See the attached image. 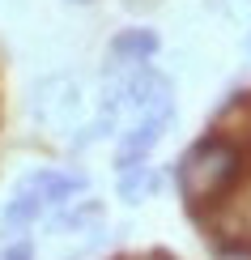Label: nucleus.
Listing matches in <instances>:
<instances>
[{
    "mask_svg": "<svg viewBox=\"0 0 251 260\" xmlns=\"http://www.w3.org/2000/svg\"><path fill=\"white\" fill-rule=\"evenodd\" d=\"M247 175L251 171H247V158H243V149H238V141H230L226 133H217V128H209V133L179 158V167H174V179H179V192H183V201H188L192 218H200L204 209L209 213L222 209V205L243 188Z\"/></svg>",
    "mask_w": 251,
    "mask_h": 260,
    "instance_id": "nucleus-1",
    "label": "nucleus"
},
{
    "mask_svg": "<svg viewBox=\"0 0 251 260\" xmlns=\"http://www.w3.org/2000/svg\"><path fill=\"white\" fill-rule=\"evenodd\" d=\"M170 124H174V107H162V111L140 115V124L124 137V145H119L115 167H119V171H128V167H140V162H149V154L158 149V141L166 137V128H170Z\"/></svg>",
    "mask_w": 251,
    "mask_h": 260,
    "instance_id": "nucleus-2",
    "label": "nucleus"
},
{
    "mask_svg": "<svg viewBox=\"0 0 251 260\" xmlns=\"http://www.w3.org/2000/svg\"><path fill=\"white\" fill-rule=\"evenodd\" d=\"M21 192H30L47 209V205H64L77 192H85V175L81 171H34V175L21 179Z\"/></svg>",
    "mask_w": 251,
    "mask_h": 260,
    "instance_id": "nucleus-3",
    "label": "nucleus"
},
{
    "mask_svg": "<svg viewBox=\"0 0 251 260\" xmlns=\"http://www.w3.org/2000/svg\"><path fill=\"white\" fill-rule=\"evenodd\" d=\"M158 56V35L145 26L136 30H119V35L111 39V60L115 64H149Z\"/></svg>",
    "mask_w": 251,
    "mask_h": 260,
    "instance_id": "nucleus-4",
    "label": "nucleus"
},
{
    "mask_svg": "<svg viewBox=\"0 0 251 260\" xmlns=\"http://www.w3.org/2000/svg\"><path fill=\"white\" fill-rule=\"evenodd\" d=\"M154 188H158L154 171H149L145 162H140V167H128V171H124V183H119V197L136 205V201H145V197H149V192H154Z\"/></svg>",
    "mask_w": 251,
    "mask_h": 260,
    "instance_id": "nucleus-5",
    "label": "nucleus"
},
{
    "mask_svg": "<svg viewBox=\"0 0 251 260\" xmlns=\"http://www.w3.org/2000/svg\"><path fill=\"white\" fill-rule=\"evenodd\" d=\"M0 260H34V247H30V243H13V247H5Z\"/></svg>",
    "mask_w": 251,
    "mask_h": 260,
    "instance_id": "nucleus-6",
    "label": "nucleus"
},
{
    "mask_svg": "<svg viewBox=\"0 0 251 260\" xmlns=\"http://www.w3.org/2000/svg\"><path fill=\"white\" fill-rule=\"evenodd\" d=\"M128 260H174V256L162 252V247H154V252H145V256H128Z\"/></svg>",
    "mask_w": 251,
    "mask_h": 260,
    "instance_id": "nucleus-7",
    "label": "nucleus"
},
{
    "mask_svg": "<svg viewBox=\"0 0 251 260\" xmlns=\"http://www.w3.org/2000/svg\"><path fill=\"white\" fill-rule=\"evenodd\" d=\"M119 260H128V256H119Z\"/></svg>",
    "mask_w": 251,
    "mask_h": 260,
    "instance_id": "nucleus-8",
    "label": "nucleus"
}]
</instances>
